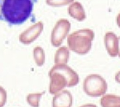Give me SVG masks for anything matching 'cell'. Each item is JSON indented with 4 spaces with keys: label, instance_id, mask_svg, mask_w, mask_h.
Listing matches in <instances>:
<instances>
[{
    "label": "cell",
    "instance_id": "6da1fadb",
    "mask_svg": "<svg viewBox=\"0 0 120 107\" xmlns=\"http://www.w3.org/2000/svg\"><path fill=\"white\" fill-rule=\"evenodd\" d=\"M35 0H2L0 12L4 20L11 25L25 22L32 13Z\"/></svg>",
    "mask_w": 120,
    "mask_h": 107
},
{
    "label": "cell",
    "instance_id": "7a4b0ae2",
    "mask_svg": "<svg viewBox=\"0 0 120 107\" xmlns=\"http://www.w3.org/2000/svg\"><path fill=\"white\" fill-rule=\"evenodd\" d=\"M49 91L52 95L67 87L76 86L79 82L78 74L67 64H54L49 70Z\"/></svg>",
    "mask_w": 120,
    "mask_h": 107
},
{
    "label": "cell",
    "instance_id": "3957f363",
    "mask_svg": "<svg viewBox=\"0 0 120 107\" xmlns=\"http://www.w3.org/2000/svg\"><path fill=\"white\" fill-rule=\"evenodd\" d=\"M95 34L93 30L86 28L76 30L68 35L67 47L70 51L80 55L90 51Z\"/></svg>",
    "mask_w": 120,
    "mask_h": 107
},
{
    "label": "cell",
    "instance_id": "277c9868",
    "mask_svg": "<svg viewBox=\"0 0 120 107\" xmlns=\"http://www.w3.org/2000/svg\"><path fill=\"white\" fill-rule=\"evenodd\" d=\"M84 92L88 96L96 98L105 95L108 90V84L104 78L98 74H89L83 83Z\"/></svg>",
    "mask_w": 120,
    "mask_h": 107
},
{
    "label": "cell",
    "instance_id": "5b68a950",
    "mask_svg": "<svg viewBox=\"0 0 120 107\" xmlns=\"http://www.w3.org/2000/svg\"><path fill=\"white\" fill-rule=\"evenodd\" d=\"M71 28V24L67 19H60L55 23L51 34V43L54 47L58 48L67 38Z\"/></svg>",
    "mask_w": 120,
    "mask_h": 107
},
{
    "label": "cell",
    "instance_id": "8992f818",
    "mask_svg": "<svg viewBox=\"0 0 120 107\" xmlns=\"http://www.w3.org/2000/svg\"><path fill=\"white\" fill-rule=\"evenodd\" d=\"M44 29V24L39 21L30 26L19 36V41L24 45H29L34 42L41 35Z\"/></svg>",
    "mask_w": 120,
    "mask_h": 107
},
{
    "label": "cell",
    "instance_id": "52a82bcc",
    "mask_svg": "<svg viewBox=\"0 0 120 107\" xmlns=\"http://www.w3.org/2000/svg\"><path fill=\"white\" fill-rule=\"evenodd\" d=\"M104 43L108 54L111 57H116L118 53V37L113 32L109 31L105 33Z\"/></svg>",
    "mask_w": 120,
    "mask_h": 107
},
{
    "label": "cell",
    "instance_id": "ba28073f",
    "mask_svg": "<svg viewBox=\"0 0 120 107\" xmlns=\"http://www.w3.org/2000/svg\"><path fill=\"white\" fill-rule=\"evenodd\" d=\"M53 107H70L73 103V95L69 90L64 89L53 95Z\"/></svg>",
    "mask_w": 120,
    "mask_h": 107
},
{
    "label": "cell",
    "instance_id": "9c48e42d",
    "mask_svg": "<svg viewBox=\"0 0 120 107\" xmlns=\"http://www.w3.org/2000/svg\"><path fill=\"white\" fill-rule=\"evenodd\" d=\"M67 12L70 16L78 22H82L86 18V15L84 6L78 1H74L69 4Z\"/></svg>",
    "mask_w": 120,
    "mask_h": 107
},
{
    "label": "cell",
    "instance_id": "30bf717a",
    "mask_svg": "<svg viewBox=\"0 0 120 107\" xmlns=\"http://www.w3.org/2000/svg\"><path fill=\"white\" fill-rule=\"evenodd\" d=\"M70 58V50L68 47L60 46L55 52L54 64H67Z\"/></svg>",
    "mask_w": 120,
    "mask_h": 107
},
{
    "label": "cell",
    "instance_id": "8fae6325",
    "mask_svg": "<svg viewBox=\"0 0 120 107\" xmlns=\"http://www.w3.org/2000/svg\"><path fill=\"white\" fill-rule=\"evenodd\" d=\"M101 103L103 107H120V96L114 94H105L102 96Z\"/></svg>",
    "mask_w": 120,
    "mask_h": 107
},
{
    "label": "cell",
    "instance_id": "7c38bea8",
    "mask_svg": "<svg viewBox=\"0 0 120 107\" xmlns=\"http://www.w3.org/2000/svg\"><path fill=\"white\" fill-rule=\"evenodd\" d=\"M33 56L36 64L38 66H42L46 62V54L43 48L39 46L35 47L33 51Z\"/></svg>",
    "mask_w": 120,
    "mask_h": 107
},
{
    "label": "cell",
    "instance_id": "4fadbf2b",
    "mask_svg": "<svg viewBox=\"0 0 120 107\" xmlns=\"http://www.w3.org/2000/svg\"><path fill=\"white\" fill-rule=\"evenodd\" d=\"M45 93V91H43L28 94L26 97L27 103L31 107H39L41 99Z\"/></svg>",
    "mask_w": 120,
    "mask_h": 107
},
{
    "label": "cell",
    "instance_id": "5bb4252c",
    "mask_svg": "<svg viewBox=\"0 0 120 107\" xmlns=\"http://www.w3.org/2000/svg\"><path fill=\"white\" fill-rule=\"evenodd\" d=\"M75 1V0H46V3L52 7H61L69 5Z\"/></svg>",
    "mask_w": 120,
    "mask_h": 107
},
{
    "label": "cell",
    "instance_id": "9a60e30c",
    "mask_svg": "<svg viewBox=\"0 0 120 107\" xmlns=\"http://www.w3.org/2000/svg\"><path fill=\"white\" fill-rule=\"evenodd\" d=\"M7 101V93L4 87L0 85V107H4Z\"/></svg>",
    "mask_w": 120,
    "mask_h": 107
},
{
    "label": "cell",
    "instance_id": "2e32d148",
    "mask_svg": "<svg viewBox=\"0 0 120 107\" xmlns=\"http://www.w3.org/2000/svg\"><path fill=\"white\" fill-rule=\"evenodd\" d=\"M114 79L117 83L120 84V70L118 71L116 73L114 77Z\"/></svg>",
    "mask_w": 120,
    "mask_h": 107
},
{
    "label": "cell",
    "instance_id": "e0dca14e",
    "mask_svg": "<svg viewBox=\"0 0 120 107\" xmlns=\"http://www.w3.org/2000/svg\"><path fill=\"white\" fill-rule=\"evenodd\" d=\"M116 22L118 26L120 28V12L118 13L116 16Z\"/></svg>",
    "mask_w": 120,
    "mask_h": 107
},
{
    "label": "cell",
    "instance_id": "ac0fdd59",
    "mask_svg": "<svg viewBox=\"0 0 120 107\" xmlns=\"http://www.w3.org/2000/svg\"><path fill=\"white\" fill-rule=\"evenodd\" d=\"M117 56L120 58V36L118 37V53Z\"/></svg>",
    "mask_w": 120,
    "mask_h": 107
},
{
    "label": "cell",
    "instance_id": "d6986e66",
    "mask_svg": "<svg viewBox=\"0 0 120 107\" xmlns=\"http://www.w3.org/2000/svg\"><path fill=\"white\" fill-rule=\"evenodd\" d=\"M81 107H97L95 105L93 104H86L82 106Z\"/></svg>",
    "mask_w": 120,
    "mask_h": 107
}]
</instances>
